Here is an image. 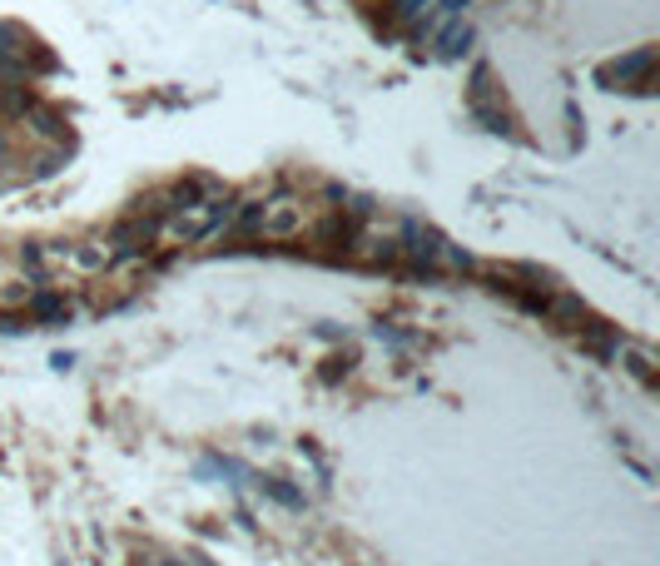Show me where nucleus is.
I'll use <instances>...</instances> for the list:
<instances>
[{
  "label": "nucleus",
  "mask_w": 660,
  "mask_h": 566,
  "mask_svg": "<svg viewBox=\"0 0 660 566\" xmlns=\"http://www.w3.org/2000/svg\"><path fill=\"white\" fill-rule=\"evenodd\" d=\"M308 229V214H303V204L298 199H273L264 209V219H259V234L273 239V244H283V239H298Z\"/></svg>",
  "instance_id": "obj_1"
},
{
  "label": "nucleus",
  "mask_w": 660,
  "mask_h": 566,
  "mask_svg": "<svg viewBox=\"0 0 660 566\" xmlns=\"http://www.w3.org/2000/svg\"><path fill=\"white\" fill-rule=\"evenodd\" d=\"M110 259H115V249H110L105 239L70 244V254H65V264H70L75 274H105V269H110Z\"/></svg>",
  "instance_id": "obj_2"
},
{
  "label": "nucleus",
  "mask_w": 660,
  "mask_h": 566,
  "mask_svg": "<svg viewBox=\"0 0 660 566\" xmlns=\"http://www.w3.org/2000/svg\"><path fill=\"white\" fill-rule=\"evenodd\" d=\"M204 219H209V204H194V209H189L184 219H174V224L164 229V239H169V244H184V239H199V234H204Z\"/></svg>",
  "instance_id": "obj_3"
},
{
  "label": "nucleus",
  "mask_w": 660,
  "mask_h": 566,
  "mask_svg": "<svg viewBox=\"0 0 660 566\" xmlns=\"http://www.w3.org/2000/svg\"><path fill=\"white\" fill-rule=\"evenodd\" d=\"M0 303H5V308H15V303H30V279H15V274H5V279H0Z\"/></svg>",
  "instance_id": "obj_4"
},
{
  "label": "nucleus",
  "mask_w": 660,
  "mask_h": 566,
  "mask_svg": "<svg viewBox=\"0 0 660 566\" xmlns=\"http://www.w3.org/2000/svg\"><path fill=\"white\" fill-rule=\"evenodd\" d=\"M626 368H631L641 383H651V378H656V368H651V353H646V348H626Z\"/></svg>",
  "instance_id": "obj_5"
},
{
  "label": "nucleus",
  "mask_w": 660,
  "mask_h": 566,
  "mask_svg": "<svg viewBox=\"0 0 660 566\" xmlns=\"http://www.w3.org/2000/svg\"><path fill=\"white\" fill-rule=\"evenodd\" d=\"M0 279H5V259H0Z\"/></svg>",
  "instance_id": "obj_6"
}]
</instances>
